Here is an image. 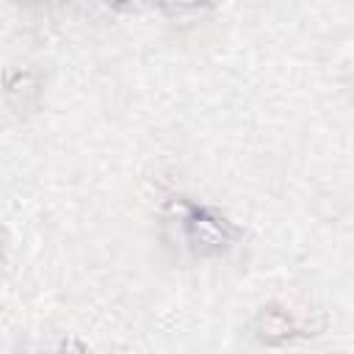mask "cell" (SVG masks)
Wrapping results in <instances>:
<instances>
[{
  "mask_svg": "<svg viewBox=\"0 0 354 354\" xmlns=\"http://www.w3.org/2000/svg\"><path fill=\"white\" fill-rule=\"evenodd\" d=\"M108 6L111 8H116V11H144V8H149V0H108Z\"/></svg>",
  "mask_w": 354,
  "mask_h": 354,
  "instance_id": "obj_5",
  "label": "cell"
},
{
  "mask_svg": "<svg viewBox=\"0 0 354 354\" xmlns=\"http://www.w3.org/2000/svg\"><path fill=\"white\" fill-rule=\"evenodd\" d=\"M39 72L36 69H14L6 75V94L17 108H25L30 100L39 97Z\"/></svg>",
  "mask_w": 354,
  "mask_h": 354,
  "instance_id": "obj_3",
  "label": "cell"
},
{
  "mask_svg": "<svg viewBox=\"0 0 354 354\" xmlns=\"http://www.w3.org/2000/svg\"><path fill=\"white\" fill-rule=\"evenodd\" d=\"M207 0H149V6L155 8H163L169 14H183V11H194L199 6H205Z\"/></svg>",
  "mask_w": 354,
  "mask_h": 354,
  "instance_id": "obj_4",
  "label": "cell"
},
{
  "mask_svg": "<svg viewBox=\"0 0 354 354\" xmlns=\"http://www.w3.org/2000/svg\"><path fill=\"white\" fill-rule=\"evenodd\" d=\"M177 205L183 207V227H185V235H188V241H191L196 249H202V252H221V249L235 238V230H232L224 218L207 213L205 207L188 205V202H177Z\"/></svg>",
  "mask_w": 354,
  "mask_h": 354,
  "instance_id": "obj_1",
  "label": "cell"
},
{
  "mask_svg": "<svg viewBox=\"0 0 354 354\" xmlns=\"http://www.w3.org/2000/svg\"><path fill=\"white\" fill-rule=\"evenodd\" d=\"M299 332H301V326L282 307H263L254 318V335H257V340H263L268 346H279Z\"/></svg>",
  "mask_w": 354,
  "mask_h": 354,
  "instance_id": "obj_2",
  "label": "cell"
}]
</instances>
